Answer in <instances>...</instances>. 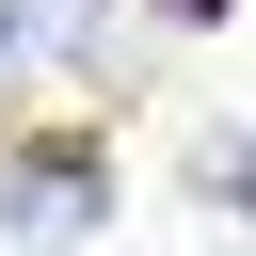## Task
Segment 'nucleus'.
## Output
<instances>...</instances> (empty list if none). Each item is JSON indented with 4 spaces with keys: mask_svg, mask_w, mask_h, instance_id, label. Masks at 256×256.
<instances>
[{
    "mask_svg": "<svg viewBox=\"0 0 256 256\" xmlns=\"http://www.w3.org/2000/svg\"><path fill=\"white\" fill-rule=\"evenodd\" d=\"M0 240H16V256H80V240H96V160H80V144L16 160V192H0Z\"/></svg>",
    "mask_w": 256,
    "mask_h": 256,
    "instance_id": "nucleus-1",
    "label": "nucleus"
},
{
    "mask_svg": "<svg viewBox=\"0 0 256 256\" xmlns=\"http://www.w3.org/2000/svg\"><path fill=\"white\" fill-rule=\"evenodd\" d=\"M224 208H240V224H256V128H240V144H224Z\"/></svg>",
    "mask_w": 256,
    "mask_h": 256,
    "instance_id": "nucleus-2",
    "label": "nucleus"
},
{
    "mask_svg": "<svg viewBox=\"0 0 256 256\" xmlns=\"http://www.w3.org/2000/svg\"><path fill=\"white\" fill-rule=\"evenodd\" d=\"M16 48H32V16H16V0H0V80H16Z\"/></svg>",
    "mask_w": 256,
    "mask_h": 256,
    "instance_id": "nucleus-3",
    "label": "nucleus"
}]
</instances>
